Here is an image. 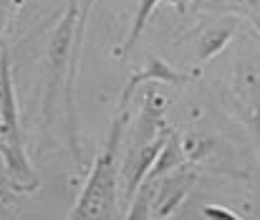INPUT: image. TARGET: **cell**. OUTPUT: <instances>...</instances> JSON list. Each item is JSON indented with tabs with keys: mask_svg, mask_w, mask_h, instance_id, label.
<instances>
[{
	"mask_svg": "<svg viewBox=\"0 0 260 220\" xmlns=\"http://www.w3.org/2000/svg\"><path fill=\"white\" fill-rule=\"evenodd\" d=\"M126 122V112L114 122L111 137L106 142L104 154L96 159L93 172L88 175L86 187L79 198L76 210L71 213V220H104L111 213L114 205V193H116V142L121 137V127Z\"/></svg>",
	"mask_w": 260,
	"mask_h": 220,
	"instance_id": "6da1fadb",
	"label": "cell"
},
{
	"mask_svg": "<svg viewBox=\"0 0 260 220\" xmlns=\"http://www.w3.org/2000/svg\"><path fill=\"white\" fill-rule=\"evenodd\" d=\"M0 119H3L5 142H8L5 147H0V152L5 154L10 172L28 175L30 170H28L25 157H23V140H20V124H18V101H15V91H13L8 53L0 56Z\"/></svg>",
	"mask_w": 260,
	"mask_h": 220,
	"instance_id": "7a4b0ae2",
	"label": "cell"
},
{
	"mask_svg": "<svg viewBox=\"0 0 260 220\" xmlns=\"http://www.w3.org/2000/svg\"><path fill=\"white\" fill-rule=\"evenodd\" d=\"M76 18H79L76 0H69V8H66V13H63V18H61V23L53 33L51 46H48V69H51L48 76H51V81H48V94H46V114H51V101H53L56 86L61 81V71H63L66 64H71L66 59H69V53H74L76 36L84 28V18L79 20V28H76Z\"/></svg>",
	"mask_w": 260,
	"mask_h": 220,
	"instance_id": "3957f363",
	"label": "cell"
},
{
	"mask_svg": "<svg viewBox=\"0 0 260 220\" xmlns=\"http://www.w3.org/2000/svg\"><path fill=\"white\" fill-rule=\"evenodd\" d=\"M144 81H167V84H184V81H189V76L182 71H174L172 66L167 64V61H162V59H157V56H149L147 59V66L142 69V71H137L129 81H126V86H124V94H121V112L129 106V101H132V94L137 91V86H142Z\"/></svg>",
	"mask_w": 260,
	"mask_h": 220,
	"instance_id": "277c9868",
	"label": "cell"
},
{
	"mask_svg": "<svg viewBox=\"0 0 260 220\" xmlns=\"http://www.w3.org/2000/svg\"><path fill=\"white\" fill-rule=\"evenodd\" d=\"M165 145H167L165 137H154V140L139 145V149L134 152V157L129 159V162H132V164H129V198L137 195L139 185L147 180L152 164L157 162V157H159V152L165 149Z\"/></svg>",
	"mask_w": 260,
	"mask_h": 220,
	"instance_id": "5b68a950",
	"label": "cell"
},
{
	"mask_svg": "<svg viewBox=\"0 0 260 220\" xmlns=\"http://www.w3.org/2000/svg\"><path fill=\"white\" fill-rule=\"evenodd\" d=\"M192 185V175H184L182 180H172V177H162L157 182V195H154V203H157V215L165 218L172 213V208L184 198L187 187Z\"/></svg>",
	"mask_w": 260,
	"mask_h": 220,
	"instance_id": "8992f818",
	"label": "cell"
},
{
	"mask_svg": "<svg viewBox=\"0 0 260 220\" xmlns=\"http://www.w3.org/2000/svg\"><path fill=\"white\" fill-rule=\"evenodd\" d=\"M233 33H235V23H222V25L210 28V31L200 38V48H197L200 61H210L217 51H222V46L233 38Z\"/></svg>",
	"mask_w": 260,
	"mask_h": 220,
	"instance_id": "52a82bcc",
	"label": "cell"
},
{
	"mask_svg": "<svg viewBox=\"0 0 260 220\" xmlns=\"http://www.w3.org/2000/svg\"><path fill=\"white\" fill-rule=\"evenodd\" d=\"M177 164H179V140H177V137H170V140H167V145H165V149L159 152L157 162L152 164V170H149L147 180H152V182L162 180L165 175H170V170H174Z\"/></svg>",
	"mask_w": 260,
	"mask_h": 220,
	"instance_id": "ba28073f",
	"label": "cell"
},
{
	"mask_svg": "<svg viewBox=\"0 0 260 220\" xmlns=\"http://www.w3.org/2000/svg\"><path fill=\"white\" fill-rule=\"evenodd\" d=\"M154 195H157V182L144 180V182H142L139 195H134V200H132V210H129L126 220H149V215H152V203H154Z\"/></svg>",
	"mask_w": 260,
	"mask_h": 220,
	"instance_id": "9c48e42d",
	"label": "cell"
},
{
	"mask_svg": "<svg viewBox=\"0 0 260 220\" xmlns=\"http://www.w3.org/2000/svg\"><path fill=\"white\" fill-rule=\"evenodd\" d=\"M157 3H162V0H139V10H137L134 25H132V31H129V38H126V43H124V51H121V53H129V51L137 46V38H139V33L144 31V25H147V20H149L152 10L157 8Z\"/></svg>",
	"mask_w": 260,
	"mask_h": 220,
	"instance_id": "30bf717a",
	"label": "cell"
},
{
	"mask_svg": "<svg viewBox=\"0 0 260 220\" xmlns=\"http://www.w3.org/2000/svg\"><path fill=\"white\" fill-rule=\"evenodd\" d=\"M202 218L205 220H243L235 213H230L228 208H217V205H205L202 208Z\"/></svg>",
	"mask_w": 260,
	"mask_h": 220,
	"instance_id": "8fae6325",
	"label": "cell"
},
{
	"mask_svg": "<svg viewBox=\"0 0 260 220\" xmlns=\"http://www.w3.org/2000/svg\"><path fill=\"white\" fill-rule=\"evenodd\" d=\"M5 8H8V0H0V31H3V20H5Z\"/></svg>",
	"mask_w": 260,
	"mask_h": 220,
	"instance_id": "7c38bea8",
	"label": "cell"
}]
</instances>
